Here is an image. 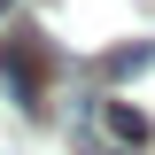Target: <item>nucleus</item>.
Returning a JSON list of instances; mask_svg holds the SVG:
<instances>
[{
	"label": "nucleus",
	"mask_w": 155,
	"mask_h": 155,
	"mask_svg": "<svg viewBox=\"0 0 155 155\" xmlns=\"http://www.w3.org/2000/svg\"><path fill=\"white\" fill-rule=\"evenodd\" d=\"M0 85L16 93V109L39 116V93H47V47H39V39H8V47H0Z\"/></svg>",
	"instance_id": "1"
},
{
	"label": "nucleus",
	"mask_w": 155,
	"mask_h": 155,
	"mask_svg": "<svg viewBox=\"0 0 155 155\" xmlns=\"http://www.w3.org/2000/svg\"><path fill=\"white\" fill-rule=\"evenodd\" d=\"M101 124H109V132H116V147H147V116H140V109H124V101H101Z\"/></svg>",
	"instance_id": "2"
},
{
	"label": "nucleus",
	"mask_w": 155,
	"mask_h": 155,
	"mask_svg": "<svg viewBox=\"0 0 155 155\" xmlns=\"http://www.w3.org/2000/svg\"><path fill=\"white\" fill-rule=\"evenodd\" d=\"M147 62H155V47H116V54H109V78H140Z\"/></svg>",
	"instance_id": "3"
},
{
	"label": "nucleus",
	"mask_w": 155,
	"mask_h": 155,
	"mask_svg": "<svg viewBox=\"0 0 155 155\" xmlns=\"http://www.w3.org/2000/svg\"><path fill=\"white\" fill-rule=\"evenodd\" d=\"M85 155H132V147H85Z\"/></svg>",
	"instance_id": "4"
},
{
	"label": "nucleus",
	"mask_w": 155,
	"mask_h": 155,
	"mask_svg": "<svg viewBox=\"0 0 155 155\" xmlns=\"http://www.w3.org/2000/svg\"><path fill=\"white\" fill-rule=\"evenodd\" d=\"M8 8H16V0H0V16H8Z\"/></svg>",
	"instance_id": "5"
}]
</instances>
